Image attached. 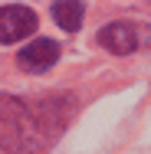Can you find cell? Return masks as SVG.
I'll list each match as a JSON object with an SVG mask.
<instances>
[{"label":"cell","mask_w":151,"mask_h":154,"mask_svg":"<svg viewBox=\"0 0 151 154\" xmlns=\"http://www.w3.org/2000/svg\"><path fill=\"white\" fill-rule=\"evenodd\" d=\"M76 112L69 95L17 98L0 92V154H46Z\"/></svg>","instance_id":"obj_1"},{"label":"cell","mask_w":151,"mask_h":154,"mask_svg":"<svg viewBox=\"0 0 151 154\" xmlns=\"http://www.w3.org/2000/svg\"><path fill=\"white\" fill-rule=\"evenodd\" d=\"M36 33V13L23 3L0 7V43H17Z\"/></svg>","instance_id":"obj_2"},{"label":"cell","mask_w":151,"mask_h":154,"mask_svg":"<svg viewBox=\"0 0 151 154\" xmlns=\"http://www.w3.org/2000/svg\"><path fill=\"white\" fill-rule=\"evenodd\" d=\"M59 53H62V49H59L56 39L39 36V39H33L30 46H23V49L17 53V62H20L23 72H46L49 66H56Z\"/></svg>","instance_id":"obj_3"},{"label":"cell","mask_w":151,"mask_h":154,"mask_svg":"<svg viewBox=\"0 0 151 154\" xmlns=\"http://www.w3.org/2000/svg\"><path fill=\"white\" fill-rule=\"evenodd\" d=\"M95 39H99L102 49H109V53H115V56H128V53L138 49V30H135L131 23H125V20L105 23L102 30L95 33Z\"/></svg>","instance_id":"obj_4"},{"label":"cell","mask_w":151,"mask_h":154,"mask_svg":"<svg viewBox=\"0 0 151 154\" xmlns=\"http://www.w3.org/2000/svg\"><path fill=\"white\" fill-rule=\"evenodd\" d=\"M53 17H56V23H59L66 33H76L82 26V17H86V7L82 3H76V0H69V3H53Z\"/></svg>","instance_id":"obj_5"}]
</instances>
